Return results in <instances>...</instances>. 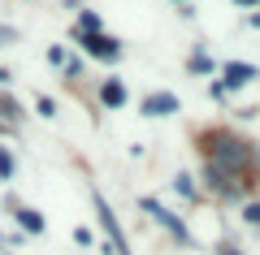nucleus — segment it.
I'll use <instances>...</instances> for the list:
<instances>
[{
	"label": "nucleus",
	"instance_id": "f257e3e1",
	"mask_svg": "<svg viewBox=\"0 0 260 255\" xmlns=\"http://www.w3.org/2000/svg\"><path fill=\"white\" fill-rule=\"evenodd\" d=\"M217 156V169H230V173H243V169H251V147L239 143V138H221V147H213Z\"/></svg>",
	"mask_w": 260,
	"mask_h": 255
},
{
	"label": "nucleus",
	"instance_id": "f03ea898",
	"mask_svg": "<svg viewBox=\"0 0 260 255\" xmlns=\"http://www.w3.org/2000/svg\"><path fill=\"white\" fill-rule=\"evenodd\" d=\"M139 203H143V212H148L152 221H160V225H165L169 234L178 238V242H191V234H186V225H182V221H178V216H174V212H169V208H160L156 199H139Z\"/></svg>",
	"mask_w": 260,
	"mask_h": 255
},
{
	"label": "nucleus",
	"instance_id": "7ed1b4c3",
	"mask_svg": "<svg viewBox=\"0 0 260 255\" xmlns=\"http://www.w3.org/2000/svg\"><path fill=\"white\" fill-rule=\"evenodd\" d=\"M95 212H100V225L109 229V238H113V251H117V255H130V251H126V234H121V225H117V216H113V208L104 203V195H95Z\"/></svg>",
	"mask_w": 260,
	"mask_h": 255
},
{
	"label": "nucleus",
	"instance_id": "20e7f679",
	"mask_svg": "<svg viewBox=\"0 0 260 255\" xmlns=\"http://www.w3.org/2000/svg\"><path fill=\"white\" fill-rule=\"evenodd\" d=\"M83 48H87L91 56H100V61H117V56H121L117 39H109V35H87V39H83Z\"/></svg>",
	"mask_w": 260,
	"mask_h": 255
},
{
	"label": "nucleus",
	"instance_id": "39448f33",
	"mask_svg": "<svg viewBox=\"0 0 260 255\" xmlns=\"http://www.w3.org/2000/svg\"><path fill=\"white\" fill-rule=\"evenodd\" d=\"M169 113H178V95L169 91H156L143 100V117H169Z\"/></svg>",
	"mask_w": 260,
	"mask_h": 255
},
{
	"label": "nucleus",
	"instance_id": "423d86ee",
	"mask_svg": "<svg viewBox=\"0 0 260 255\" xmlns=\"http://www.w3.org/2000/svg\"><path fill=\"white\" fill-rule=\"evenodd\" d=\"M251 78H256V69H251V65L230 61V65H225V82H221V87H243V82H251Z\"/></svg>",
	"mask_w": 260,
	"mask_h": 255
},
{
	"label": "nucleus",
	"instance_id": "0eeeda50",
	"mask_svg": "<svg viewBox=\"0 0 260 255\" xmlns=\"http://www.w3.org/2000/svg\"><path fill=\"white\" fill-rule=\"evenodd\" d=\"M100 100L109 104V108H121V104H126V87H121L117 78H109V82L100 87Z\"/></svg>",
	"mask_w": 260,
	"mask_h": 255
},
{
	"label": "nucleus",
	"instance_id": "6e6552de",
	"mask_svg": "<svg viewBox=\"0 0 260 255\" xmlns=\"http://www.w3.org/2000/svg\"><path fill=\"white\" fill-rule=\"evenodd\" d=\"M18 225L26 229V234H44V216H39L35 208H22L18 212Z\"/></svg>",
	"mask_w": 260,
	"mask_h": 255
},
{
	"label": "nucleus",
	"instance_id": "1a4fd4ad",
	"mask_svg": "<svg viewBox=\"0 0 260 255\" xmlns=\"http://www.w3.org/2000/svg\"><path fill=\"white\" fill-rule=\"evenodd\" d=\"M13 173V156H9V147H0V177H9Z\"/></svg>",
	"mask_w": 260,
	"mask_h": 255
},
{
	"label": "nucleus",
	"instance_id": "9d476101",
	"mask_svg": "<svg viewBox=\"0 0 260 255\" xmlns=\"http://www.w3.org/2000/svg\"><path fill=\"white\" fill-rule=\"evenodd\" d=\"M191 69H200V74H208V69H213V61H208L204 52H195V56H191Z\"/></svg>",
	"mask_w": 260,
	"mask_h": 255
},
{
	"label": "nucleus",
	"instance_id": "9b49d317",
	"mask_svg": "<svg viewBox=\"0 0 260 255\" xmlns=\"http://www.w3.org/2000/svg\"><path fill=\"white\" fill-rule=\"evenodd\" d=\"M74 242H78V246H91L95 238H91V229H87V225H78V229H74Z\"/></svg>",
	"mask_w": 260,
	"mask_h": 255
},
{
	"label": "nucleus",
	"instance_id": "f8f14e48",
	"mask_svg": "<svg viewBox=\"0 0 260 255\" xmlns=\"http://www.w3.org/2000/svg\"><path fill=\"white\" fill-rule=\"evenodd\" d=\"M83 30H87V35H95V30H100V18H95V13H83Z\"/></svg>",
	"mask_w": 260,
	"mask_h": 255
},
{
	"label": "nucleus",
	"instance_id": "ddd939ff",
	"mask_svg": "<svg viewBox=\"0 0 260 255\" xmlns=\"http://www.w3.org/2000/svg\"><path fill=\"white\" fill-rule=\"evenodd\" d=\"M13 39H18V30H13V26H0V48L13 44Z\"/></svg>",
	"mask_w": 260,
	"mask_h": 255
},
{
	"label": "nucleus",
	"instance_id": "4468645a",
	"mask_svg": "<svg viewBox=\"0 0 260 255\" xmlns=\"http://www.w3.org/2000/svg\"><path fill=\"white\" fill-rule=\"evenodd\" d=\"M0 113H5V117H18V113H13V100H9V95H0Z\"/></svg>",
	"mask_w": 260,
	"mask_h": 255
},
{
	"label": "nucleus",
	"instance_id": "2eb2a0df",
	"mask_svg": "<svg viewBox=\"0 0 260 255\" xmlns=\"http://www.w3.org/2000/svg\"><path fill=\"white\" fill-rule=\"evenodd\" d=\"M247 221H251V225H260V203H251V208H247Z\"/></svg>",
	"mask_w": 260,
	"mask_h": 255
},
{
	"label": "nucleus",
	"instance_id": "dca6fc26",
	"mask_svg": "<svg viewBox=\"0 0 260 255\" xmlns=\"http://www.w3.org/2000/svg\"><path fill=\"white\" fill-rule=\"evenodd\" d=\"M5 82H9V74H5V69H0V87H5Z\"/></svg>",
	"mask_w": 260,
	"mask_h": 255
},
{
	"label": "nucleus",
	"instance_id": "f3484780",
	"mask_svg": "<svg viewBox=\"0 0 260 255\" xmlns=\"http://www.w3.org/2000/svg\"><path fill=\"white\" fill-rule=\"evenodd\" d=\"M225 255H239V251H234V246H225Z\"/></svg>",
	"mask_w": 260,
	"mask_h": 255
},
{
	"label": "nucleus",
	"instance_id": "a211bd4d",
	"mask_svg": "<svg viewBox=\"0 0 260 255\" xmlns=\"http://www.w3.org/2000/svg\"><path fill=\"white\" fill-rule=\"evenodd\" d=\"M239 5H256V0H239Z\"/></svg>",
	"mask_w": 260,
	"mask_h": 255
},
{
	"label": "nucleus",
	"instance_id": "6ab92c4d",
	"mask_svg": "<svg viewBox=\"0 0 260 255\" xmlns=\"http://www.w3.org/2000/svg\"><path fill=\"white\" fill-rule=\"evenodd\" d=\"M0 246H5V238H0Z\"/></svg>",
	"mask_w": 260,
	"mask_h": 255
}]
</instances>
